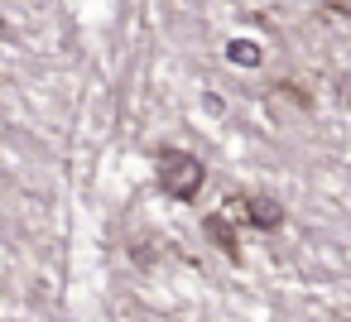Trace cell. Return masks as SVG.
Segmentation results:
<instances>
[{
	"instance_id": "obj_1",
	"label": "cell",
	"mask_w": 351,
	"mask_h": 322,
	"mask_svg": "<svg viewBox=\"0 0 351 322\" xmlns=\"http://www.w3.org/2000/svg\"><path fill=\"white\" fill-rule=\"evenodd\" d=\"M154 169H159V188H164L169 197H178V202H193V197L202 193V178H207V169H202V159H197V154H188V149H164Z\"/></svg>"
},
{
	"instance_id": "obj_2",
	"label": "cell",
	"mask_w": 351,
	"mask_h": 322,
	"mask_svg": "<svg viewBox=\"0 0 351 322\" xmlns=\"http://www.w3.org/2000/svg\"><path fill=\"white\" fill-rule=\"evenodd\" d=\"M221 207H226L221 216H231V221H245V226H255V231H274V226H284V207H279L274 197L231 193V197H226Z\"/></svg>"
},
{
	"instance_id": "obj_3",
	"label": "cell",
	"mask_w": 351,
	"mask_h": 322,
	"mask_svg": "<svg viewBox=\"0 0 351 322\" xmlns=\"http://www.w3.org/2000/svg\"><path fill=\"white\" fill-rule=\"evenodd\" d=\"M202 226H207V236H212V240L221 245V255H226V260H241V245H236V231L226 226V216H221V212H217V216H207Z\"/></svg>"
},
{
	"instance_id": "obj_4",
	"label": "cell",
	"mask_w": 351,
	"mask_h": 322,
	"mask_svg": "<svg viewBox=\"0 0 351 322\" xmlns=\"http://www.w3.org/2000/svg\"><path fill=\"white\" fill-rule=\"evenodd\" d=\"M226 58H231L236 68H260V63H265V53H260L255 39H231V44H226Z\"/></svg>"
}]
</instances>
